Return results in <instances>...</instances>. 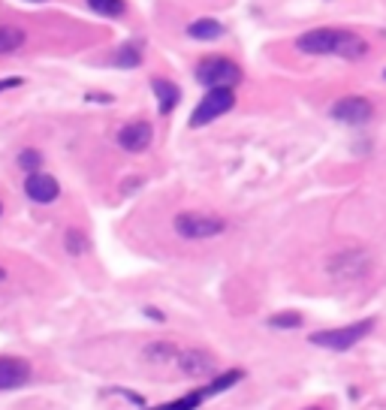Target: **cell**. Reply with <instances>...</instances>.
Listing matches in <instances>:
<instances>
[{
  "mask_svg": "<svg viewBox=\"0 0 386 410\" xmlns=\"http://www.w3.org/2000/svg\"><path fill=\"white\" fill-rule=\"evenodd\" d=\"M296 48L305 55H338V57H365L368 55V43L359 33L353 30H341V28H314L308 33H302L296 39Z\"/></svg>",
  "mask_w": 386,
  "mask_h": 410,
  "instance_id": "6da1fadb",
  "label": "cell"
},
{
  "mask_svg": "<svg viewBox=\"0 0 386 410\" xmlns=\"http://www.w3.org/2000/svg\"><path fill=\"white\" fill-rule=\"evenodd\" d=\"M326 269H329V278L341 281V283L363 281V278H368V272H371V254L363 248H347V250H341V254H335L329 263H326Z\"/></svg>",
  "mask_w": 386,
  "mask_h": 410,
  "instance_id": "7a4b0ae2",
  "label": "cell"
},
{
  "mask_svg": "<svg viewBox=\"0 0 386 410\" xmlns=\"http://www.w3.org/2000/svg\"><path fill=\"white\" fill-rule=\"evenodd\" d=\"M374 329V320H356L350 326H341V329H323V332H314L311 335V344L317 347H326V350H350L353 344L371 335Z\"/></svg>",
  "mask_w": 386,
  "mask_h": 410,
  "instance_id": "3957f363",
  "label": "cell"
},
{
  "mask_svg": "<svg viewBox=\"0 0 386 410\" xmlns=\"http://www.w3.org/2000/svg\"><path fill=\"white\" fill-rule=\"evenodd\" d=\"M196 79L205 88H233L242 82V66L233 64L229 57H205L196 64Z\"/></svg>",
  "mask_w": 386,
  "mask_h": 410,
  "instance_id": "277c9868",
  "label": "cell"
},
{
  "mask_svg": "<svg viewBox=\"0 0 386 410\" xmlns=\"http://www.w3.org/2000/svg\"><path fill=\"white\" fill-rule=\"evenodd\" d=\"M172 227L182 239H215L226 230V223L220 217H211V214H200V212H182L175 214Z\"/></svg>",
  "mask_w": 386,
  "mask_h": 410,
  "instance_id": "5b68a950",
  "label": "cell"
},
{
  "mask_svg": "<svg viewBox=\"0 0 386 410\" xmlns=\"http://www.w3.org/2000/svg\"><path fill=\"white\" fill-rule=\"evenodd\" d=\"M233 106H235L233 88H211L209 94L202 97V103L193 109V115H191V127H205V124L218 121L220 115H226Z\"/></svg>",
  "mask_w": 386,
  "mask_h": 410,
  "instance_id": "8992f818",
  "label": "cell"
},
{
  "mask_svg": "<svg viewBox=\"0 0 386 410\" xmlns=\"http://www.w3.org/2000/svg\"><path fill=\"white\" fill-rule=\"evenodd\" d=\"M371 115H374V106L365 97H344L332 106V118H338L344 124H365L371 121Z\"/></svg>",
  "mask_w": 386,
  "mask_h": 410,
  "instance_id": "52a82bcc",
  "label": "cell"
},
{
  "mask_svg": "<svg viewBox=\"0 0 386 410\" xmlns=\"http://www.w3.org/2000/svg\"><path fill=\"white\" fill-rule=\"evenodd\" d=\"M178 368L187 374V378H209V374H215L218 371V362H215V356L211 353H205V350L200 347H193V350H182L178 353Z\"/></svg>",
  "mask_w": 386,
  "mask_h": 410,
  "instance_id": "ba28073f",
  "label": "cell"
},
{
  "mask_svg": "<svg viewBox=\"0 0 386 410\" xmlns=\"http://www.w3.org/2000/svg\"><path fill=\"white\" fill-rule=\"evenodd\" d=\"M24 194H28L34 203H55L57 194H61V184H57L55 175L48 172H30L24 178Z\"/></svg>",
  "mask_w": 386,
  "mask_h": 410,
  "instance_id": "9c48e42d",
  "label": "cell"
},
{
  "mask_svg": "<svg viewBox=\"0 0 386 410\" xmlns=\"http://www.w3.org/2000/svg\"><path fill=\"white\" fill-rule=\"evenodd\" d=\"M151 139H154V127L148 121H133V124H127V127H121V133H118V145L130 154L145 151V148L151 145Z\"/></svg>",
  "mask_w": 386,
  "mask_h": 410,
  "instance_id": "30bf717a",
  "label": "cell"
},
{
  "mask_svg": "<svg viewBox=\"0 0 386 410\" xmlns=\"http://www.w3.org/2000/svg\"><path fill=\"white\" fill-rule=\"evenodd\" d=\"M30 380V365L15 356H0V389H19Z\"/></svg>",
  "mask_w": 386,
  "mask_h": 410,
  "instance_id": "8fae6325",
  "label": "cell"
},
{
  "mask_svg": "<svg viewBox=\"0 0 386 410\" xmlns=\"http://www.w3.org/2000/svg\"><path fill=\"white\" fill-rule=\"evenodd\" d=\"M151 88L154 94H157V103H160V112L169 115L172 109L178 106V100H182V91H178V85H172V82H166L163 76H154L151 79Z\"/></svg>",
  "mask_w": 386,
  "mask_h": 410,
  "instance_id": "7c38bea8",
  "label": "cell"
},
{
  "mask_svg": "<svg viewBox=\"0 0 386 410\" xmlns=\"http://www.w3.org/2000/svg\"><path fill=\"white\" fill-rule=\"evenodd\" d=\"M178 353H182V350L175 344H169V341H154V344L145 347V359L154 365H166L172 359H178Z\"/></svg>",
  "mask_w": 386,
  "mask_h": 410,
  "instance_id": "4fadbf2b",
  "label": "cell"
},
{
  "mask_svg": "<svg viewBox=\"0 0 386 410\" xmlns=\"http://www.w3.org/2000/svg\"><path fill=\"white\" fill-rule=\"evenodd\" d=\"M187 33H191L193 39H218V37H224V24L215 19H200L187 28Z\"/></svg>",
  "mask_w": 386,
  "mask_h": 410,
  "instance_id": "5bb4252c",
  "label": "cell"
},
{
  "mask_svg": "<svg viewBox=\"0 0 386 410\" xmlns=\"http://www.w3.org/2000/svg\"><path fill=\"white\" fill-rule=\"evenodd\" d=\"M142 64V48L136 43H127L115 52V66H124V70H133V66Z\"/></svg>",
  "mask_w": 386,
  "mask_h": 410,
  "instance_id": "9a60e30c",
  "label": "cell"
},
{
  "mask_svg": "<svg viewBox=\"0 0 386 410\" xmlns=\"http://www.w3.org/2000/svg\"><path fill=\"white\" fill-rule=\"evenodd\" d=\"M88 6L97 12V15H106V19H121L124 15V0H88Z\"/></svg>",
  "mask_w": 386,
  "mask_h": 410,
  "instance_id": "2e32d148",
  "label": "cell"
},
{
  "mask_svg": "<svg viewBox=\"0 0 386 410\" xmlns=\"http://www.w3.org/2000/svg\"><path fill=\"white\" fill-rule=\"evenodd\" d=\"M242 378H244V374H242V368H233V371L220 374V378H215V380L209 383V386H205V398H209V395H218V392H224V389H229L233 383H239Z\"/></svg>",
  "mask_w": 386,
  "mask_h": 410,
  "instance_id": "e0dca14e",
  "label": "cell"
},
{
  "mask_svg": "<svg viewBox=\"0 0 386 410\" xmlns=\"http://www.w3.org/2000/svg\"><path fill=\"white\" fill-rule=\"evenodd\" d=\"M24 46V30L19 28H0V55H10Z\"/></svg>",
  "mask_w": 386,
  "mask_h": 410,
  "instance_id": "ac0fdd59",
  "label": "cell"
},
{
  "mask_svg": "<svg viewBox=\"0 0 386 410\" xmlns=\"http://www.w3.org/2000/svg\"><path fill=\"white\" fill-rule=\"evenodd\" d=\"M202 398H205V389L191 392V395H184V398H178V401H169V404H163L157 410H196V407L202 404Z\"/></svg>",
  "mask_w": 386,
  "mask_h": 410,
  "instance_id": "d6986e66",
  "label": "cell"
},
{
  "mask_svg": "<svg viewBox=\"0 0 386 410\" xmlns=\"http://www.w3.org/2000/svg\"><path fill=\"white\" fill-rule=\"evenodd\" d=\"M67 250H70L73 257H81V254L88 250V239L81 236L79 230H70V232H67Z\"/></svg>",
  "mask_w": 386,
  "mask_h": 410,
  "instance_id": "ffe728a7",
  "label": "cell"
},
{
  "mask_svg": "<svg viewBox=\"0 0 386 410\" xmlns=\"http://www.w3.org/2000/svg\"><path fill=\"white\" fill-rule=\"evenodd\" d=\"M269 323H272L275 329H299V326H302V314H293V311L290 314H275Z\"/></svg>",
  "mask_w": 386,
  "mask_h": 410,
  "instance_id": "44dd1931",
  "label": "cell"
},
{
  "mask_svg": "<svg viewBox=\"0 0 386 410\" xmlns=\"http://www.w3.org/2000/svg\"><path fill=\"white\" fill-rule=\"evenodd\" d=\"M19 163L24 166V169L37 172V166H39V151H24V154L19 157Z\"/></svg>",
  "mask_w": 386,
  "mask_h": 410,
  "instance_id": "7402d4cb",
  "label": "cell"
},
{
  "mask_svg": "<svg viewBox=\"0 0 386 410\" xmlns=\"http://www.w3.org/2000/svg\"><path fill=\"white\" fill-rule=\"evenodd\" d=\"M15 85H21V79H6V82H0V91H3V88H15Z\"/></svg>",
  "mask_w": 386,
  "mask_h": 410,
  "instance_id": "603a6c76",
  "label": "cell"
},
{
  "mask_svg": "<svg viewBox=\"0 0 386 410\" xmlns=\"http://www.w3.org/2000/svg\"><path fill=\"white\" fill-rule=\"evenodd\" d=\"M0 281H6V269H0Z\"/></svg>",
  "mask_w": 386,
  "mask_h": 410,
  "instance_id": "cb8c5ba5",
  "label": "cell"
},
{
  "mask_svg": "<svg viewBox=\"0 0 386 410\" xmlns=\"http://www.w3.org/2000/svg\"><path fill=\"white\" fill-rule=\"evenodd\" d=\"M308 410H320V407H308Z\"/></svg>",
  "mask_w": 386,
  "mask_h": 410,
  "instance_id": "d4e9b609",
  "label": "cell"
},
{
  "mask_svg": "<svg viewBox=\"0 0 386 410\" xmlns=\"http://www.w3.org/2000/svg\"><path fill=\"white\" fill-rule=\"evenodd\" d=\"M34 3H43V0H34Z\"/></svg>",
  "mask_w": 386,
  "mask_h": 410,
  "instance_id": "484cf974",
  "label": "cell"
}]
</instances>
